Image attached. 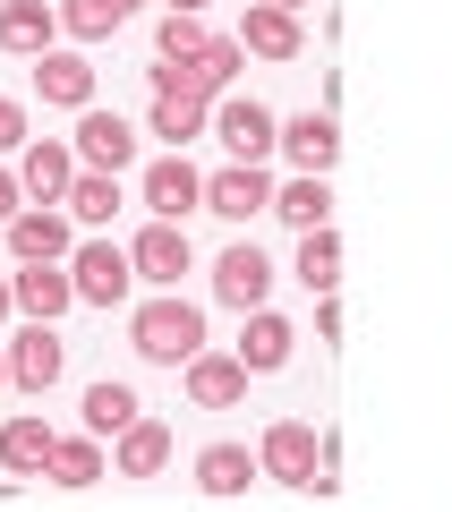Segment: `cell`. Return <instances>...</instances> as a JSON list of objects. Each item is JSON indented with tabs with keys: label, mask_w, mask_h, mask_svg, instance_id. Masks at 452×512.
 Segmentation results:
<instances>
[{
	"label": "cell",
	"mask_w": 452,
	"mask_h": 512,
	"mask_svg": "<svg viewBox=\"0 0 452 512\" xmlns=\"http://www.w3.org/2000/svg\"><path fill=\"white\" fill-rule=\"evenodd\" d=\"M128 342H137V359H154V367H188L205 350V316L188 308L180 291H163V299H145V308L128 316Z\"/></svg>",
	"instance_id": "obj_1"
},
{
	"label": "cell",
	"mask_w": 452,
	"mask_h": 512,
	"mask_svg": "<svg viewBox=\"0 0 452 512\" xmlns=\"http://www.w3.org/2000/svg\"><path fill=\"white\" fill-rule=\"evenodd\" d=\"M256 461H265V478H282V487H316L325 495V436H316L308 419H273L265 444H256Z\"/></svg>",
	"instance_id": "obj_2"
},
{
	"label": "cell",
	"mask_w": 452,
	"mask_h": 512,
	"mask_svg": "<svg viewBox=\"0 0 452 512\" xmlns=\"http://www.w3.org/2000/svg\"><path fill=\"white\" fill-rule=\"evenodd\" d=\"M69 282H77V299H86V308H120L128 282H137V256L111 248V239H86V248L69 256Z\"/></svg>",
	"instance_id": "obj_3"
},
{
	"label": "cell",
	"mask_w": 452,
	"mask_h": 512,
	"mask_svg": "<svg viewBox=\"0 0 452 512\" xmlns=\"http://www.w3.org/2000/svg\"><path fill=\"white\" fill-rule=\"evenodd\" d=\"M214 137L231 146V163H265V154L282 146V120H273L265 103H248V94H231V103L214 111Z\"/></svg>",
	"instance_id": "obj_4"
},
{
	"label": "cell",
	"mask_w": 452,
	"mask_h": 512,
	"mask_svg": "<svg viewBox=\"0 0 452 512\" xmlns=\"http://www.w3.org/2000/svg\"><path fill=\"white\" fill-rule=\"evenodd\" d=\"M205 205V171L188 163V154H163V163H145V214L154 222H180Z\"/></svg>",
	"instance_id": "obj_5"
},
{
	"label": "cell",
	"mask_w": 452,
	"mask_h": 512,
	"mask_svg": "<svg viewBox=\"0 0 452 512\" xmlns=\"http://www.w3.org/2000/svg\"><path fill=\"white\" fill-rule=\"evenodd\" d=\"M77 163H86V171H128V163H137V128H128L120 120V111H77Z\"/></svg>",
	"instance_id": "obj_6"
},
{
	"label": "cell",
	"mask_w": 452,
	"mask_h": 512,
	"mask_svg": "<svg viewBox=\"0 0 452 512\" xmlns=\"http://www.w3.org/2000/svg\"><path fill=\"white\" fill-rule=\"evenodd\" d=\"M9 256H18V265H69V256H77L69 214H52V205L18 214V222H9Z\"/></svg>",
	"instance_id": "obj_7"
},
{
	"label": "cell",
	"mask_w": 452,
	"mask_h": 512,
	"mask_svg": "<svg viewBox=\"0 0 452 512\" xmlns=\"http://www.w3.org/2000/svg\"><path fill=\"white\" fill-rule=\"evenodd\" d=\"M205 205H214L222 222L273 214V180H265V163H231V171H214V180H205Z\"/></svg>",
	"instance_id": "obj_8"
},
{
	"label": "cell",
	"mask_w": 452,
	"mask_h": 512,
	"mask_svg": "<svg viewBox=\"0 0 452 512\" xmlns=\"http://www.w3.org/2000/svg\"><path fill=\"white\" fill-rule=\"evenodd\" d=\"M128 256H137V282H154V291H180V274H188V231H180V222H145Z\"/></svg>",
	"instance_id": "obj_9"
},
{
	"label": "cell",
	"mask_w": 452,
	"mask_h": 512,
	"mask_svg": "<svg viewBox=\"0 0 452 512\" xmlns=\"http://www.w3.org/2000/svg\"><path fill=\"white\" fill-rule=\"evenodd\" d=\"M239 393H248V359L239 350H197L188 359V402L197 410H231Z\"/></svg>",
	"instance_id": "obj_10"
},
{
	"label": "cell",
	"mask_w": 452,
	"mask_h": 512,
	"mask_svg": "<svg viewBox=\"0 0 452 512\" xmlns=\"http://www.w3.org/2000/svg\"><path fill=\"white\" fill-rule=\"evenodd\" d=\"M239 43H248L256 60H299V9H282V0H248Z\"/></svg>",
	"instance_id": "obj_11"
},
{
	"label": "cell",
	"mask_w": 452,
	"mask_h": 512,
	"mask_svg": "<svg viewBox=\"0 0 452 512\" xmlns=\"http://www.w3.org/2000/svg\"><path fill=\"white\" fill-rule=\"evenodd\" d=\"M214 291L231 299L239 316H248V308H265V291H273V265L256 256V239H239V248H222V265H214Z\"/></svg>",
	"instance_id": "obj_12"
},
{
	"label": "cell",
	"mask_w": 452,
	"mask_h": 512,
	"mask_svg": "<svg viewBox=\"0 0 452 512\" xmlns=\"http://www.w3.org/2000/svg\"><path fill=\"white\" fill-rule=\"evenodd\" d=\"M52 35H60V9H52V0H0V52L43 60V52H52Z\"/></svg>",
	"instance_id": "obj_13"
},
{
	"label": "cell",
	"mask_w": 452,
	"mask_h": 512,
	"mask_svg": "<svg viewBox=\"0 0 452 512\" xmlns=\"http://www.w3.org/2000/svg\"><path fill=\"white\" fill-rule=\"evenodd\" d=\"M60 359H69V350H60V333H52V325H26L18 342H9V384L52 393V384H60Z\"/></svg>",
	"instance_id": "obj_14"
},
{
	"label": "cell",
	"mask_w": 452,
	"mask_h": 512,
	"mask_svg": "<svg viewBox=\"0 0 452 512\" xmlns=\"http://www.w3.org/2000/svg\"><path fill=\"white\" fill-rule=\"evenodd\" d=\"M77 171H86V163H77V146H60V137H35V146H26V163H18V180H26V197L60 205Z\"/></svg>",
	"instance_id": "obj_15"
},
{
	"label": "cell",
	"mask_w": 452,
	"mask_h": 512,
	"mask_svg": "<svg viewBox=\"0 0 452 512\" xmlns=\"http://www.w3.org/2000/svg\"><path fill=\"white\" fill-rule=\"evenodd\" d=\"M9 291H18V308L35 316V325H52V316H69V308H77L69 265H26V274H9Z\"/></svg>",
	"instance_id": "obj_16"
},
{
	"label": "cell",
	"mask_w": 452,
	"mask_h": 512,
	"mask_svg": "<svg viewBox=\"0 0 452 512\" xmlns=\"http://www.w3.org/2000/svg\"><path fill=\"white\" fill-rule=\"evenodd\" d=\"M282 154H290L299 171H333V154H342L333 111H299V120H282Z\"/></svg>",
	"instance_id": "obj_17"
},
{
	"label": "cell",
	"mask_w": 452,
	"mask_h": 512,
	"mask_svg": "<svg viewBox=\"0 0 452 512\" xmlns=\"http://www.w3.org/2000/svg\"><path fill=\"white\" fill-rule=\"evenodd\" d=\"M35 86H43V103H60V111H86L94 103V69L77 52H43L35 60Z\"/></svg>",
	"instance_id": "obj_18"
},
{
	"label": "cell",
	"mask_w": 452,
	"mask_h": 512,
	"mask_svg": "<svg viewBox=\"0 0 452 512\" xmlns=\"http://www.w3.org/2000/svg\"><path fill=\"white\" fill-rule=\"evenodd\" d=\"M52 427H43L35 419V410H26V419H9V427H0V461H9V470H18V478H35V470H52Z\"/></svg>",
	"instance_id": "obj_19"
},
{
	"label": "cell",
	"mask_w": 452,
	"mask_h": 512,
	"mask_svg": "<svg viewBox=\"0 0 452 512\" xmlns=\"http://www.w3.org/2000/svg\"><path fill=\"white\" fill-rule=\"evenodd\" d=\"M60 205H69V222L103 231V222L120 214V171H77V180H69V197H60Z\"/></svg>",
	"instance_id": "obj_20"
},
{
	"label": "cell",
	"mask_w": 452,
	"mask_h": 512,
	"mask_svg": "<svg viewBox=\"0 0 452 512\" xmlns=\"http://www.w3.org/2000/svg\"><path fill=\"white\" fill-rule=\"evenodd\" d=\"M290 342H299V333H290L273 308H248V333H239V359H248V376L282 367V359H290Z\"/></svg>",
	"instance_id": "obj_21"
},
{
	"label": "cell",
	"mask_w": 452,
	"mask_h": 512,
	"mask_svg": "<svg viewBox=\"0 0 452 512\" xmlns=\"http://www.w3.org/2000/svg\"><path fill=\"white\" fill-rule=\"evenodd\" d=\"M256 470H265V461H256L248 444H205V453H197V487L205 495H239Z\"/></svg>",
	"instance_id": "obj_22"
},
{
	"label": "cell",
	"mask_w": 452,
	"mask_h": 512,
	"mask_svg": "<svg viewBox=\"0 0 452 512\" xmlns=\"http://www.w3.org/2000/svg\"><path fill=\"white\" fill-rule=\"evenodd\" d=\"M273 214H282V222H299V231H316V222L333 214V188H325V171H299L290 188H273Z\"/></svg>",
	"instance_id": "obj_23"
},
{
	"label": "cell",
	"mask_w": 452,
	"mask_h": 512,
	"mask_svg": "<svg viewBox=\"0 0 452 512\" xmlns=\"http://www.w3.org/2000/svg\"><path fill=\"white\" fill-rule=\"evenodd\" d=\"M299 282H308L316 299L342 282V239H333V222H316V231H299Z\"/></svg>",
	"instance_id": "obj_24"
},
{
	"label": "cell",
	"mask_w": 452,
	"mask_h": 512,
	"mask_svg": "<svg viewBox=\"0 0 452 512\" xmlns=\"http://www.w3.org/2000/svg\"><path fill=\"white\" fill-rule=\"evenodd\" d=\"M128 427H137V393H128V384H86V436H128Z\"/></svg>",
	"instance_id": "obj_25"
},
{
	"label": "cell",
	"mask_w": 452,
	"mask_h": 512,
	"mask_svg": "<svg viewBox=\"0 0 452 512\" xmlns=\"http://www.w3.org/2000/svg\"><path fill=\"white\" fill-rule=\"evenodd\" d=\"M163 461H171V427H163V419H137V427L120 436V478H154Z\"/></svg>",
	"instance_id": "obj_26"
},
{
	"label": "cell",
	"mask_w": 452,
	"mask_h": 512,
	"mask_svg": "<svg viewBox=\"0 0 452 512\" xmlns=\"http://www.w3.org/2000/svg\"><path fill=\"white\" fill-rule=\"evenodd\" d=\"M103 478V436H60L52 444V487H94Z\"/></svg>",
	"instance_id": "obj_27"
},
{
	"label": "cell",
	"mask_w": 452,
	"mask_h": 512,
	"mask_svg": "<svg viewBox=\"0 0 452 512\" xmlns=\"http://www.w3.org/2000/svg\"><path fill=\"white\" fill-rule=\"evenodd\" d=\"M154 137H171V154H180L188 137H205V103L197 94H154Z\"/></svg>",
	"instance_id": "obj_28"
},
{
	"label": "cell",
	"mask_w": 452,
	"mask_h": 512,
	"mask_svg": "<svg viewBox=\"0 0 452 512\" xmlns=\"http://www.w3.org/2000/svg\"><path fill=\"white\" fill-rule=\"evenodd\" d=\"M154 52H163V60H197V52H214V26H205L197 9H171L163 35H154Z\"/></svg>",
	"instance_id": "obj_29"
},
{
	"label": "cell",
	"mask_w": 452,
	"mask_h": 512,
	"mask_svg": "<svg viewBox=\"0 0 452 512\" xmlns=\"http://www.w3.org/2000/svg\"><path fill=\"white\" fill-rule=\"evenodd\" d=\"M128 9L120 0H60V26H69L77 43H94V35H111V26H120Z\"/></svg>",
	"instance_id": "obj_30"
},
{
	"label": "cell",
	"mask_w": 452,
	"mask_h": 512,
	"mask_svg": "<svg viewBox=\"0 0 452 512\" xmlns=\"http://www.w3.org/2000/svg\"><path fill=\"white\" fill-rule=\"evenodd\" d=\"M18 146H26V103L0 94V154H18Z\"/></svg>",
	"instance_id": "obj_31"
},
{
	"label": "cell",
	"mask_w": 452,
	"mask_h": 512,
	"mask_svg": "<svg viewBox=\"0 0 452 512\" xmlns=\"http://www.w3.org/2000/svg\"><path fill=\"white\" fill-rule=\"evenodd\" d=\"M18 214H26V180H18V171H0V231H9Z\"/></svg>",
	"instance_id": "obj_32"
},
{
	"label": "cell",
	"mask_w": 452,
	"mask_h": 512,
	"mask_svg": "<svg viewBox=\"0 0 452 512\" xmlns=\"http://www.w3.org/2000/svg\"><path fill=\"white\" fill-rule=\"evenodd\" d=\"M9 308H18V291H9V282H0V316H9Z\"/></svg>",
	"instance_id": "obj_33"
},
{
	"label": "cell",
	"mask_w": 452,
	"mask_h": 512,
	"mask_svg": "<svg viewBox=\"0 0 452 512\" xmlns=\"http://www.w3.org/2000/svg\"><path fill=\"white\" fill-rule=\"evenodd\" d=\"M171 9H197V18H205V0H171Z\"/></svg>",
	"instance_id": "obj_34"
},
{
	"label": "cell",
	"mask_w": 452,
	"mask_h": 512,
	"mask_svg": "<svg viewBox=\"0 0 452 512\" xmlns=\"http://www.w3.org/2000/svg\"><path fill=\"white\" fill-rule=\"evenodd\" d=\"M0 384H9V350H0Z\"/></svg>",
	"instance_id": "obj_35"
},
{
	"label": "cell",
	"mask_w": 452,
	"mask_h": 512,
	"mask_svg": "<svg viewBox=\"0 0 452 512\" xmlns=\"http://www.w3.org/2000/svg\"><path fill=\"white\" fill-rule=\"evenodd\" d=\"M282 9H308V0H282Z\"/></svg>",
	"instance_id": "obj_36"
},
{
	"label": "cell",
	"mask_w": 452,
	"mask_h": 512,
	"mask_svg": "<svg viewBox=\"0 0 452 512\" xmlns=\"http://www.w3.org/2000/svg\"><path fill=\"white\" fill-rule=\"evenodd\" d=\"M120 9H137V0H120Z\"/></svg>",
	"instance_id": "obj_37"
}]
</instances>
